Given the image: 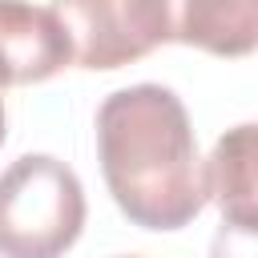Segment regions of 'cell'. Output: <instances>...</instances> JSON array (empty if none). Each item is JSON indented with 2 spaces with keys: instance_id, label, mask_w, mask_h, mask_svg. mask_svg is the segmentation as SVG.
<instances>
[{
  "instance_id": "6da1fadb",
  "label": "cell",
  "mask_w": 258,
  "mask_h": 258,
  "mask_svg": "<svg viewBox=\"0 0 258 258\" xmlns=\"http://www.w3.org/2000/svg\"><path fill=\"white\" fill-rule=\"evenodd\" d=\"M97 153L117 210L141 230H181L210 202L189 113L165 85L109 93L97 109Z\"/></svg>"
},
{
  "instance_id": "7a4b0ae2",
  "label": "cell",
  "mask_w": 258,
  "mask_h": 258,
  "mask_svg": "<svg viewBox=\"0 0 258 258\" xmlns=\"http://www.w3.org/2000/svg\"><path fill=\"white\" fill-rule=\"evenodd\" d=\"M85 226L81 177L52 153H24L0 173V258H60Z\"/></svg>"
},
{
  "instance_id": "3957f363",
  "label": "cell",
  "mask_w": 258,
  "mask_h": 258,
  "mask_svg": "<svg viewBox=\"0 0 258 258\" xmlns=\"http://www.w3.org/2000/svg\"><path fill=\"white\" fill-rule=\"evenodd\" d=\"M48 8L73 40V64L93 73L133 64L169 44L161 0H52Z\"/></svg>"
},
{
  "instance_id": "277c9868",
  "label": "cell",
  "mask_w": 258,
  "mask_h": 258,
  "mask_svg": "<svg viewBox=\"0 0 258 258\" xmlns=\"http://www.w3.org/2000/svg\"><path fill=\"white\" fill-rule=\"evenodd\" d=\"M73 64V40L52 8L0 0V89L40 85Z\"/></svg>"
},
{
  "instance_id": "5b68a950",
  "label": "cell",
  "mask_w": 258,
  "mask_h": 258,
  "mask_svg": "<svg viewBox=\"0 0 258 258\" xmlns=\"http://www.w3.org/2000/svg\"><path fill=\"white\" fill-rule=\"evenodd\" d=\"M165 32L177 44L246 56L258 48V0H161Z\"/></svg>"
},
{
  "instance_id": "8992f818",
  "label": "cell",
  "mask_w": 258,
  "mask_h": 258,
  "mask_svg": "<svg viewBox=\"0 0 258 258\" xmlns=\"http://www.w3.org/2000/svg\"><path fill=\"white\" fill-rule=\"evenodd\" d=\"M206 177H210V198L222 210L258 202V125L226 129V137H218L206 161Z\"/></svg>"
},
{
  "instance_id": "52a82bcc",
  "label": "cell",
  "mask_w": 258,
  "mask_h": 258,
  "mask_svg": "<svg viewBox=\"0 0 258 258\" xmlns=\"http://www.w3.org/2000/svg\"><path fill=\"white\" fill-rule=\"evenodd\" d=\"M210 258H258V202L226 206L210 238Z\"/></svg>"
},
{
  "instance_id": "ba28073f",
  "label": "cell",
  "mask_w": 258,
  "mask_h": 258,
  "mask_svg": "<svg viewBox=\"0 0 258 258\" xmlns=\"http://www.w3.org/2000/svg\"><path fill=\"white\" fill-rule=\"evenodd\" d=\"M0 145H4V97H0Z\"/></svg>"
},
{
  "instance_id": "9c48e42d",
  "label": "cell",
  "mask_w": 258,
  "mask_h": 258,
  "mask_svg": "<svg viewBox=\"0 0 258 258\" xmlns=\"http://www.w3.org/2000/svg\"><path fill=\"white\" fill-rule=\"evenodd\" d=\"M129 258H133V254H129Z\"/></svg>"
}]
</instances>
